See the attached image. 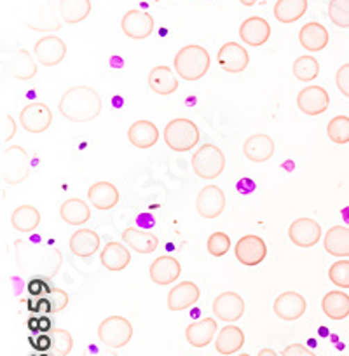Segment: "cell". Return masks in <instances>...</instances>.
I'll use <instances>...</instances> for the list:
<instances>
[{
    "instance_id": "cell-27",
    "label": "cell",
    "mask_w": 349,
    "mask_h": 356,
    "mask_svg": "<svg viewBox=\"0 0 349 356\" xmlns=\"http://www.w3.org/2000/svg\"><path fill=\"white\" fill-rule=\"evenodd\" d=\"M147 81H149V88L156 95H161V97H170L179 89V79H177V75L170 67H164V65L154 67L149 72Z\"/></svg>"
},
{
    "instance_id": "cell-23",
    "label": "cell",
    "mask_w": 349,
    "mask_h": 356,
    "mask_svg": "<svg viewBox=\"0 0 349 356\" xmlns=\"http://www.w3.org/2000/svg\"><path fill=\"white\" fill-rule=\"evenodd\" d=\"M88 200H90L91 207H95L97 210L108 211L117 207L121 196H119V191L114 184L100 180L88 189Z\"/></svg>"
},
{
    "instance_id": "cell-53",
    "label": "cell",
    "mask_w": 349,
    "mask_h": 356,
    "mask_svg": "<svg viewBox=\"0 0 349 356\" xmlns=\"http://www.w3.org/2000/svg\"><path fill=\"white\" fill-rule=\"evenodd\" d=\"M29 328L30 332H39V318H30L29 320Z\"/></svg>"
},
{
    "instance_id": "cell-24",
    "label": "cell",
    "mask_w": 349,
    "mask_h": 356,
    "mask_svg": "<svg viewBox=\"0 0 349 356\" xmlns=\"http://www.w3.org/2000/svg\"><path fill=\"white\" fill-rule=\"evenodd\" d=\"M128 140L136 149H152L159 142V129L154 122L142 119V121H136L129 126Z\"/></svg>"
},
{
    "instance_id": "cell-31",
    "label": "cell",
    "mask_w": 349,
    "mask_h": 356,
    "mask_svg": "<svg viewBox=\"0 0 349 356\" xmlns=\"http://www.w3.org/2000/svg\"><path fill=\"white\" fill-rule=\"evenodd\" d=\"M217 334V321L213 318H203L187 327L186 339L193 348H206Z\"/></svg>"
},
{
    "instance_id": "cell-25",
    "label": "cell",
    "mask_w": 349,
    "mask_h": 356,
    "mask_svg": "<svg viewBox=\"0 0 349 356\" xmlns=\"http://www.w3.org/2000/svg\"><path fill=\"white\" fill-rule=\"evenodd\" d=\"M122 241L128 248H133L136 253H142V255L154 253L159 246V238L156 234L138 227L124 229L122 231Z\"/></svg>"
},
{
    "instance_id": "cell-51",
    "label": "cell",
    "mask_w": 349,
    "mask_h": 356,
    "mask_svg": "<svg viewBox=\"0 0 349 356\" xmlns=\"http://www.w3.org/2000/svg\"><path fill=\"white\" fill-rule=\"evenodd\" d=\"M33 342V348L37 349V351H47L49 353V349H51V337H49V334H42V335H39V337L35 339V341H32Z\"/></svg>"
},
{
    "instance_id": "cell-48",
    "label": "cell",
    "mask_w": 349,
    "mask_h": 356,
    "mask_svg": "<svg viewBox=\"0 0 349 356\" xmlns=\"http://www.w3.org/2000/svg\"><path fill=\"white\" fill-rule=\"evenodd\" d=\"M26 290H29V293L32 297H42L44 293L47 296V293H49L53 289H49V285L46 283V280L35 278V280H30Z\"/></svg>"
},
{
    "instance_id": "cell-7",
    "label": "cell",
    "mask_w": 349,
    "mask_h": 356,
    "mask_svg": "<svg viewBox=\"0 0 349 356\" xmlns=\"http://www.w3.org/2000/svg\"><path fill=\"white\" fill-rule=\"evenodd\" d=\"M225 168V156L213 143H204L194 152L193 170L203 180H213L222 175Z\"/></svg>"
},
{
    "instance_id": "cell-15",
    "label": "cell",
    "mask_w": 349,
    "mask_h": 356,
    "mask_svg": "<svg viewBox=\"0 0 349 356\" xmlns=\"http://www.w3.org/2000/svg\"><path fill=\"white\" fill-rule=\"evenodd\" d=\"M196 210L206 220L217 218L225 210V194L218 186H206L196 197Z\"/></svg>"
},
{
    "instance_id": "cell-56",
    "label": "cell",
    "mask_w": 349,
    "mask_h": 356,
    "mask_svg": "<svg viewBox=\"0 0 349 356\" xmlns=\"http://www.w3.org/2000/svg\"><path fill=\"white\" fill-rule=\"evenodd\" d=\"M238 356H250V355H238Z\"/></svg>"
},
{
    "instance_id": "cell-28",
    "label": "cell",
    "mask_w": 349,
    "mask_h": 356,
    "mask_svg": "<svg viewBox=\"0 0 349 356\" xmlns=\"http://www.w3.org/2000/svg\"><path fill=\"white\" fill-rule=\"evenodd\" d=\"M68 246H70V252L75 257L88 259V257H93L100 250V236L93 229H79L72 234Z\"/></svg>"
},
{
    "instance_id": "cell-29",
    "label": "cell",
    "mask_w": 349,
    "mask_h": 356,
    "mask_svg": "<svg viewBox=\"0 0 349 356\" xmlns=\"http://www.w3.org/2000/svg\"><path fill=\"white\" fill-rule=\"evenodd\" d=\"M328 30L316 22L306 23L299 32L300 46L309 53H320L328 46Z\"/></svg>"
},
{
    "instance_id": "cell-39",
    "label": "cell",
    "mask_w": 349,
    "mask_h": 356,
    "mask_svg": "<svg viewBox=\"0 0 349 356\" xmlns=\"http://www.w3.org/2000/svg\"><path fill=\"white\" fill-rule=\"evenodd\" d=\"M51 337V349L49 356H68L70 355L72 348H74V337L68 330L63 328H51L49 332Z\"/></svg>"
},
{
    "instance_id": "cell-45",
    "label": "cell",
    "mask_w": 349,
    "mask_h": 356,
    "mask_svg": "<svg viewBox=\"0 0 349 356\" xmlns=\"http://www.w3.org/2000/svg\"><path fill=\"white\" fill-rule=\"evenodd\" d=\"M46 297L49 300V314L60 313L68 306V293L65 290L53 289Z\"/></svg>"
},
{
    "instance_id": "cell-44",
    "label": "cell",
    "mask_w": 349,
    "mask_h": 356,
    "mask_svg": "<svg viewBox=\"0 0 349 356\" xmlns=\"http://www.w3.org/2000/svg\"><path fill=\"white\" fill-rule=\"evenodd\" d=\"M206 248L210 252V255L213 257H224L225 253H229L231 250V238L225 232H213V234L208 238Z\"/></svg>"
},
{
    "instance_id": "cell-52",
    "label": "cell",
    "mask_w": 349,
    "mask_h": 356,
    "mask_svg": "<svg viewBox=\"0 0 349 356\" xmlns=\"http://www.w3.org/2000/svg\"><path fill=\"white\" fill-rule=\"evenodd\" d=\"M49 330H51V320L46 316V314H40L39 316V332L47 334Z\"/></svg>"
},
{
    "instance_id": "cell-46",
    "label": "cell",
    "mask_w": 349,
    "mask_h": 356,
    "mask_svg": "<svg viewBox=\"0 0 349 356\" xmlns=\"http://www.w3.org/2000/svg\"><path fill=\"white\" fill-rule=\"evenodd\" d=\"M0 135H2V143H8L9 140L15 138L16 135V122L13 115H2V124H0Z\"/></svg>"
},
{
    "instance_id": "cell-36",
    "label": "cell",
    "mask_w": 349,
    "mask_h": 356,
    "mask_svg": "<svg viewBox=\"0 0 349 356\" xmlns=\"http://www.w3.org/2000/svg\"><path fill=\"white\" fill-rule=\"evenodd\" d=\"M321 309L330 320H346L349 316V296L341 290H334L323 296Z\"/></svg>"
},
{
    "instance_id": "cell-33",
    "label": "cell",
    "mask_w": 349,
    "mask_h": 356,
    "mask_svg": "<svg viewBox=\"0 0 349 356\" xmlns=\"http://www.w3.org/2000/svg\"><path fill=\"white\" fill-rule=\"evenodd\" d=\"M323 246L328 255L339 257V259L349 257V227L334 225L328 229L323 238Z\"/></svg>"
},
{
    "instance_id": "cell-55",
    "label": "cell",
    "mask_w": 349,
    "mask_h": 356,
    "mask_svg": "<svg viewBox=\"0 0 349 356\" xmlns=\"http://www.w3.org/2000/svg\"><path fill=\"white\" fill-rule=\"evenodd\" d=\"M239 2H241V4L245 6V8H252V6L257 4L259 0H239Z\"/></svg>"
},
{
    "instance_id": "cell-19",
    "label": "cell",
    "mask_w": 349,
    "mask_h": 356,
    "mask_svg": "<svg viewBox=\"0 0 349 356\" xmlns=\"http://www.w3.org/2000/svg\"><path fill=\"white\" fill-rule=\"evenodd\" d=\"M182 267L180 262L171 255H161L150 264L149 276L156 285L168 286L180 278Z\"/></svg>"
},
{
    "instance_id": "cell-54",
    "label": "cell",
    "mask_w": 349,
    "mask_h": 356,
    "mask_svg": "<svg viewBox=\"0 0 349 356\" xmlns=\"http://www.w3.org/2000/svg\"><path fill=\"white\" fill-rule=\"evenodd\" d=\"M259 356H278V355H276L275 349L266 348V349H260V351H259Z\"/></svg>"
},
{
    "instance_id": "cell-14",
    "label": "cell",
    "mask_w": 349,
    "mask_h": 356,
    "mask_svg": "<svg viewBox=\"0 0 349 356\" xmlns=\"http://www.w3.org/2000/svg\"><path fill=\"white\" fill-rule=\"evenodd\" d=\"M121 29L128 39L143 40L149 39L154 32V18L145 11L133 9L128 11L121 19Z\"/></svg>"
},
{
    "instance_id": "cell-4",
    "label": "cell",
    "mask_w": 349,
    "mask_h": 356,
    "mask_svg": "<svg viewBox=\"0 0 349 356\" xmlns=\"http://www.w3.org/2000/svg\"><path fill=\"white\" fill-rule=\"evenodd\" d=\"M164 142L173 152H189L200 143L201 133L194 121L187 118H177L164 128Z\"/></svg>"
},
{
    "instance_id": "cell-43",
    "label": "cell",
    "mask_w": 349,
    "mask_h": 356,
    "mask_svg": "<svg viewBox=\"0 0 349 356\" xmlns=\"http://www.w3.org/2000/svg\"><path fill=\"white\" fill-rule=\"evenodd\" d=\"M328 278L335 286L342 290L349 289V260H339L334 262L328 269Z\"/></svg>"
},
{
    "instance_id": "cell-30",
    "label": "cell",
    "mask_w": 349,
    "mask_h": 356,
    "mask_svg": "<svg viewBox=\"0 0 349 356\" xmlns=\"http://www.w3.org/2000/svg\"><path fill=\"white\" fill-rule=\"evenodd\" d=\"M8 72L15 81H32L33 77L39 72V67H37L35 60H33L32 54L26 49H19L15 56L9 60L8 63Z\"/></svg>"
},
{
    "instance_id": "cell-22",
    "label": "cell",
    "mask_w": 349,
    "mask_h": 356,
    "mask_svg": "<svg viewBox=\"0 0 349 356\" xmlns=\"http://www.w3.org/2000/svg\"><path fill=\"white\" fill-rule=\"evenodd\" d=\"M243 154L252 163H266L275 156V142L269 135L257 133L248 136L243 143Z\"/></svg>"
},
{
    "instance_id": "cell-50",
    "label": "cell",
    "mask_w": 349,
    "mask_h": 356,
    "mask_svg": "<svg viewBox=\"0 0 349 356\" xmlns=\"http://www.w3.org/2000/svg\"><path fill=\"white\" fill-rule=\"evenodd\" d=\"M282 356H316V355H314L311 349H307L306 346L297 344L295 342V344L286 346V348L282 351Z\"/></svg>"
},
{
    "instance_id": "cell-1",
    "label": "cell",
    "mask_w": 349,
    "mask_h": 356,
    "mask_svg": "<svg viewBox=\"0 0 349 356\" xmlns=\"http://www.w3.org/2000/svg\"><path fill=\"white\" fill-rule=\"evenodd\" d=\"M15 246L19 271L25 276L32 280H51L60 273L63 257L58 248L35 245L32 241H16Z\"/></svg>"
},
{
    "instance_id": "cell-47",
    "label": "cell",
    "mask_w": 349,
    "mask_h": 356,
    "mask_svg": "<svg viewBox=\"0 0 349 356\" xmlns=\"http://www.w3.org/2000/svg\"><path fill=\"white\" fill-rule=\"evenodd\" d=\"M335 84L337 89L344 95L346 98H349V63H344L335 74Z\"/></svg>"
},
{
    "instance_id": "cell-42",
    "label": "cell",
    "mask_w": 349,
    "mask_h": 356,
    "mask_svg": "<svg viewBox=\"0 0 349 356\" xmlns=\"http://www.w3.org/2000/svg\"><path fill=\"white\" fill-rule=\"evenodd\" d=\"M328 18L339 29H349V0H330Z\"/></svg>"
},
{
    "instance_id": "cell-11",
    "label": "cell",
    "mask_w": 349,
    "mask_h": 356,
    "mask_svg": "<svg viewBox=\"0 0 349 356\" xmlns=\"http://www.w3.org/2000/svg\"><path fill=\"white\" fill-rule=\"evenodd\" d=\"M33 53H35V60L39 61L42 67H56L67 56V44L63 39L58 35H44L39 39L33 46Z\"/></svg>"
},
{
    "instance_id": "cell-18",
    "label": "cell",
    "mask_w": 349,
    "mask_h": 356,
    "mask_svg": "<svg viewBox=\"0 0 349 356\" xmlns=\"http://www.w3.org/2000/svg\"><path fill=\"white\" fill-rule=\"evenodd\" d=\"M306 299L299 292H283L276 297L273 311L283 321H295L306 313Z\"/></svg>"
},
{
    "instance_id": "cell-12",
    "label": "cell",
    "mask_w": 349,
    "mask_h": 356,
    "mask_svg": "<svg viewBox=\"0 0 349 356\" xmlns=\"http://www.w3.org/2000/svg\"><path fill=\"white\" fill-rule=\"evenodd\" d=\"M245 309V300L236 292H222L220 296L215 297L213 304H211V311L215 316L225 323H234V321L241 320Z\"/></svg>"
},
{
    "instance_id": "cell-38",
    "label": "cell",
    "mask_w": 349,
    "mask_h": 356,
    "mask_svg": "<svg viewBox=\"0 0 349 356\" xmlns=\"http://www.w3.org/2000/svg\"><path fill=\"white\" fill-rule=\"evenodd\" d=\"M306 11L307 0H278L275 4V18L283 25L299 22Z\"/></svg>"
},
{
    "instance_id": "cell-17",
    "label": "cell",
    "mask_w": 349,
    "mask_h": 356,
    "mask_svg": "<svg viewBox=\"0 0 349 356\" xmlns=\"http://www.w3.org/2000/svg\"><path fill=\"white\" fill-rule=\"evenodd\" d=\"M218 65L222 70L229 72V74H241L246 70L250 63V54L245 49V46L238 42H225L224 46L218 49L217 54Z\"/></svg>"
},
{
    "instance_id": "cell-35",
    "label": "cell",
    "mask_w": 349,
    "mask_h": 356,
    "mask_svg": "<svg viewBox=\"0 0 349 356\" xmlns=\"http://www.w3.org/2000/svg\"><path fill=\"white\" fill-rule=\"evenodd\" d=\"M60 217L68 225H84L91 218V208L79 197H70L60 207Z\"/></svg>"
},
{
    "instance_id": "cell-21",
    "label": "cell",
    "mask_w": 349,
    "mask_h": 356,
    "mask_svg": "<svg viewBox=\"0 0 349 356\" xmlns=\"http://www.w3.org/2000/svg\"><path fill=\"white\" fill-rule=\"evenodd\" d=\"M201 292L200 286L193 282H182L174 285L168 293V309L170 311H186L197 304Z\"/></svg>"
},
{
    "instance_id": "cell-6",
    "label": "cell",
    "mask_w": 349,
    "mask_h": 356,
    "mask_svg": "<svg viewBox=\"0 0 349 356\" xmlns=\"http://www.w3.org/2000/svg\"><path fill=\"white\" fill-rule=\"evenodd\" d=\"M2 180L9 186H18L29 178L30 159L26 150L22 145H13L2 152V164H0Z\"/></svg>"
},
{
    "instance_id": "cell-5",
    "label": "cell",
    "mask_w": 349,
    "mask_h": 356,
    "mask_svg": "<svg viewBox=\"0 0 349 356\" xmlns=\"http://www.w3.org/2000/svg\"><path fill=\"white\" fill-rule=\"evenodd\" d=\"M25 23L35 32H58L61 29V18L56 0H32Z\"/></svg>"
},
{
    "instance_id": "cell-37",
    "label": "cell",
    "mask_w": 349,
    "mask_h": 356,
    "mask_svg": "<svg viewBox=\"0 0 349 356\" xmlns=\"http://www.w3.org/2000/svg\"><path fill=\"white\" fill-rule=\"evenodd\" d=\"M40 224V211L32 204H22L11 215V225L22 234L33 232Z\"/></svg>"
},
{
    "instance_id": "cell-26",
    "label": "cell",
    "mask_w": 349,
    "mask_h": 356,
    "mask_svg": "<svg viewBox=\"0 0 349 356\" xmlns=\"http://www.w3.org/2000/svg\"><path fill=\"white\" fill-rule=\"evenodd\" d=\"M100 262L105 269L112 273H117L126 269L131 262V253L126 248V245L119 241H111L105 245V248H102L100 253Z\"/></svg>"
},
{
    "instance_id": "cell-2",
    "label": "cell",
    "mask_w": 349,
    "mask_h": 356,
    "mask_svg": "<svg viewBox=\"0 0 349 356\" xmlns=\"http://www.w3.org/2000/svg\"><path fill=\"white\" fill-rule=\"evenodd\" d=\"M104 102L97 89L91 86H74L61 95L58 111L67 121L75 124L91 122L102 114Z\"/></svg>"
},
{
    "instance_id": "cell-3",
    "label": "cell",
    "mask_w": 349,
    "mask_h": 356,
    "mask_svg": "<svg viewBox=\"0 0 349 356\" xmlns=\"http://www.w3.org/2000/svg\"><path fill=\"white\" fill-rule=\"evenodd\" d=\"M211 65L210 53L200 44L184 46L174 54L173 67L177 75L187 82H196L208 74Z\"/></svg>"
},
{
    "instance_id": "cell-20",
    "label": "cell",
    "mask_w": 349,
    "mask_h": 356,
    "mask_svg": "<svg viewBox=\"0 0 349 356\" xmlns=\"http://www.w3.org/2000/svg\"><path fill=\"white\" fill-rule=\"evenodd\" d=\"M239 39L252 47L264 46L271 39V25L260 16H250L239 26Z\"/></svg>"
},
{
    "instance_id": "cell-16",
    "label": "cell",
    "mask_w": 349,
    "mask_h": 356,
    "mask_svg": "<svg viewBox=\"0 0 349 356\" xmlns=\"http://www.w3.org/2000/svg\"><path fill=\"white\" fill-rule=\"evenodd\" d=\"M289 238L299 248H311L321 239V225L314 218H297L290 224Z\"/></svg>"
},
{
    "instance_id": "cell-34",
    "label": "cell",
    "mask_w": 349,
    "mask_h": 356,
    "mask_svg": "<svg viewBox=\"0 0 349 356\" xmlns=\"http://www.w3.org/2000/svg\"><path fill=\"white\" fill-rule=\"evenodd\" d=\"M243 346H245V332L234 325H227V327L222 328L217 335V341H215L217 353L225 356L234 355Z\"/></svg>"
},
{
    "instance_id": "cell-9",
    "label": "cell",
    "mask_w": 349,
    "mask_h": 356,
    "mask_svg": "<svg viewBox=\"0 0 349 356\" xmlns=\"http://www.w3.org/2000/svg\"><path fill=\"white\" fill-rule=\"evenodd\" d=\"M19 122L25 131L32 133V135H40L53 124V112L46 104H40V102L29 104L19 114Z\"/></svg>"
},
{
    "instance_id": "cell-32",
    "label": "cell",
    "mask_w": 349,
    "mask_h": 356,
    "mask_svg": "<svg viewBox=\"0 0 349 356\" xmlns=\"http://www.w3.org/2000/svg\"><path fill=\"white\" fill-rule=\"evenodd\" d=\"M58 13L63 23L77 25L91 15V0H58Z\"/></svg>"
},
{
    "instance_id": "cell-10",
    "label": "cell",
    "mask_w": 349,
    "mask_h": 356,
    "mask_svg": "<svg viewBox=\"0 0 349 356\" xmlns=\"http://www.w3.org/2000/svg\"><path fill=\"white\" fill-rule=\"evenodd\" d=\"M234 255L238 259V262H241L243 266H259L260 262H264V259L268 257V245L262 238L255 234H246L236 243L234 246Z\"/></svg>"
},
{
    "instance_id": "cell-49",
    "label": "cell",
    "mask_w": 349,
    "mask_h": 356,
    "mask_svg": "<svg viewBox=\"0 0 349 356\" xmlns=\"http://www.w3.org/2000/svg\"><path fill=\"white\" fill-rule=\"evenodd\" d=\"M82 356H119V355L115 351H112V348H107V346L90 344L84 349Z\"/></svg>"
},
{
    "instance_id": "cell-8",
    "label": "cell",
    "mask_w": 349,
    "mask_h": 356,
    "mask_svg": "<svg viewBox=\"0 0 349 356\" xmlns=\"http://www.w3.org/2000/svg\"><path fill=\"white\" fill-rule=\"evenodd\" d=\"M98 339L104 346L121 349L133 339V325L124 316H108L98 327Z\"/></svg>"
},
{
    "instance_id": "cell-40",
    "label": "cell",
    "mask_w": 349,
    "mask_h": 356,
    "mask_svg": "<svg viewBox=\"0 0 349 356\" xmlns=\"http://www.w3.org/2000/svg\"><path fill=\"white\" fill-rule=\"evenodd\" d=\"M318 74H320V63L311 54L299 56L293 63V75H295L297 81L311 82L318 77Z\"/></svg>"
},
{
    "instance_id": "cell-13",
    "label": "cell",
    "mask_w": 349,
    "mask_h": 356,
    "mask_svg": "<svg viewBox=\"0 0 349 356\" xmlns=\"http://www.w3.org/2000/svg\"><path fill=\"white\" fill-rule=\"evenodd\" d=\"M330 105V95L321 86H307L297 95V107L306 115H321Z\"/></svg>"
},
{
    "instance_id": "cell-41",
    "label": "cell",
    "mask_w": 349,
    "mask_h": 356,
    "mask_svg": "<svg viewBox=\"0 0 349 356\" xmlns=\"http://www.w3.org/2000/svg\"><path fill=\"white\" fill-rule=\"evenodd\" d=\"M327 135L330 142L337 143V145L349 143V118H346V115L332 118L327 126Z\"/></svg>"
}]
</instances>
